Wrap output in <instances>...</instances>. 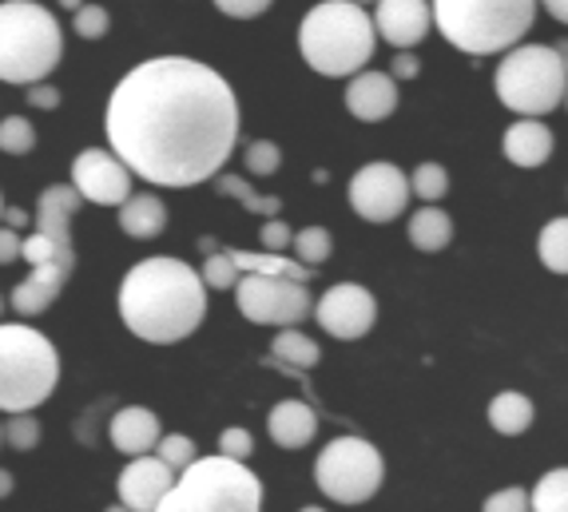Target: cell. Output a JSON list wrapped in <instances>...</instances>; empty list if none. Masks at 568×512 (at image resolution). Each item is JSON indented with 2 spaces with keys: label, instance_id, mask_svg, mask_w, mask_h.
<instances>
[{
  "label": "cell",
  "instance_id": "9f6ffc18",
  "mask_svg": "<svg viewBox=\"0 0 568 512\" xmlns=\"http://www.w3.org/2000/svg\"><path fill=\"white\" fill-rule=\"evenodd\" d=\"M0 215H4V199H0Z\"/></svg>",
  "mask_w": 568,
  "mask_h": 512
},
{
  "label": "cell",
  "instance_id": "9a60e30c",
  "mask_svg": "<svg viewBox=\"0 0 568 512\" xmlns=\"http://www.w3.org/2000/svg\"><path fill=\"white\" fill-rule=\"evenodd\" d=\"M369 20H374V37H382L398 52H409V48L422 44L429 37V24H434L426 0H378V9Z\"/></svg>",
  "mask_w": 568,
  "mask_h": 512
},
{
  "label": "cell",
  "instance_id": "5bb4252c",
  "mask_svg": "<svg viewBox=\"0 0 568 512\" xmlns=\"http://www.w3.org/2000/svg\"><path fill=\"white\" fill-rule=\"evenodd\" d=\"M171 484H175V473L163 465L160 457L143 453L128 461V469L115 481V493H120V504L128 512H155V504L163 501Z\"/></svg>",
  "mask_w": 568,
  "mask_h": 512
},
{
  "label": "cell",
  "instance_id": "816d5d0a",
  "mask_svg": "<svg viewBox=\"0 0 568 512\" xmlns=\"http://www.w3.org/2000/svg\"><path fill=\"white\" fill-rule=\"evenodd\" d=\"M298 512H323V509H318V504H306V509H298Z\"/></svg>",
  "mask_w": 568,
  "mask_h": 512
},
{
  "label": "cell",
  "instance_id": "8d00e7d4",
  "mask_svg": "<svg viewBox=\"0 0 568 512\" xmlns=\"http://www.w3.org/2000/svg\"><path fill=\"white\" fill-rule=\"evenodd\" d=\"M72 29L84 40H104L108 29H112V17H108V9H100V4H80L77 17H72Z\"/></svg>",
  "mask_w": 568,
  "mask_h": 512
},
{
  "label": "cell",
  "instance_id": "bcb514c9",
  "mask_svg": "<svg viewBox=\"0 0 568 512\" xmlns=\"http://www.w3.org/2000/svg\"><path fill=\"white\" fill-rule=\"evenodd\" d=\"M545 9H549L557 20H568V0H545Z\"/></svg>",
  "mask_w": 568,
  "mask_h": 512
},
{
  "label": "cell",
  "instance_id": "603a6c76",
  "mask_svg": "<svg viewBox=\"0 0 568 512\" xmlns=\"http://www.w3.org/2000/svg\"><path fill=\"white\" fill-rule=\"evenodd\" d=\"M231 263L239 266V275H271V278H291V283H311L314 270L303 266L298 258L275 255V250H263V255H251V250H231Z\"/></svg>",
  "mask_w": 568,
  "mask_h": 512
},
{
  "label": "cell",
  "instance_id": "6da1fadb",
  "mask_svg": "<svg viewBox=\"0 0 568 512\" xmlns=\"http://www.w3.org/2000/svg\"><path fill=\"white\" fill-rule=\"evenodd\" d=\"M235 143L239 100L200 60H143L108 100V152L155 187L215 180Z\"/></svg>",
  "mask_w": 568,
  "mask_h": 512
},
{
  "label": "cell",
  "instance_id": "277c9868",
  "mask_svg": "<svg viewBox=\"0 0 568 512\" xmlns=\"http://www.w3.org/2000/svg\"><path fill=\"white\" fill-rule=\"evenodd\" d=\"M429 17L442 37L469 57L509 52L537 20V0H434Z\"/></svg>",
  "mask_w": 568,
  "mask_h": 512
},
{
  "label": "cell",
  "instance_id": "52a82bcc",
  "mask_svg": "<svg viewBox=\"0 0 568 512\" xmlns=\"http://www.w3.org/2000/svg\"><path fill=\"white\" fill-rule=\"evenodd\" d=\"M60 381V354L40 330L24 322L0 326V409L32 413L52 398Z\"/></svg>",
  "mask_w": 568,
  "mask_h": 512
},
{
  "label": "cell",
  "instance_id": "4316f807",
  "mask_svg": "<svg viewBox=\"0 0 568 512\" xmlns=\"http://www.w3.org/2000/svg\"><path fill=\"white\" fill-rule=\"evenodd\" d=\"M215 191L219 195H227V199H239L251 215H263V218H278V211H283V203L275 199V195H255L251 191V183L239 180V175H215Z\"/></svg>",
  "mask_w": 568,
  "mask_h": 512
},
{
  "label": "cell",
  "instance_id": "60d3db41",
  "mask_svg": "<svg viewBox=\"0 0 568 512\" xmlns=\"http://www.w3.org/2000/svg\"><path fill=\"white\" fill-rule=\"evenodd\" d=\"M215 9L223 17H235V20H255L271 9V0H215Z\"/></svg>",
  "mask_w": 568,
  "mask_h": 512
},
{
  "label": "cell",
  "instance_id": "11a10c76",
  "mask_svg": "<svg viewBox=\"0 0 568 512\" xmlns=\"http://www.w3.org/2000/svg\"><path fill=\"white\" fill-rule=\"evenodd\" d=\"M354 4H369V0H354Z\"/></svg>",
  "mask_w": 568,
  "mask_h": 512
},
{
  "label": "cell",
  "instance_id": "74e56055",
  "mask_svg": "<svg viewBox=\"0 0 568 512\" xmlns=\"http://www.w3.org/2000/svg\"><path fill=\"white\" fill-rule=\"evenodd\" d=\"M246 171L251 175H275L278 171V163H283V152H278V143H271V140H255L251 147H246Z\"/></svg>",
  "mask_w": 568,
  "mask_h": 512
},
{
  "label": "cell",
  "instance_id": "30bf717a",
  "mask_svg": "<svg viewBox=\"0 0 568 512\" xmlns=\"http://www.w3.org/2000/svg\"><path fill=\"white\" fill-rule=\"evenodd\" d=\"M235 303L246 322L278 326V330L306 322L314 310V298L306 290V283H291V278H271V275H239Z\"/></svg>",
  "mask_w": 568,
  "mask_h": 512
},
{
  "label": "cell",
  "instance_id": "9c48e42d",
  "mask_svg": "<svg viewBox=\"0 0 568 512\" xmlns=\"http://www.w3.org/2000/svg\"><path fill=\"white\" fill-rule=\"evenodd\" d=\"M386 481V461L366 437H334L314 461V484L334 504H366Z\"/></svg>",
  "mask_w": 568,
  "mask_h": 512
},
{
  "label": "cell",
  "instance_id": "f546056e",
  "mask_svg": "<svg viewBox=\"0 0 568 512\" xmlns=\"http://www.w3.org/2000/svg\"><path fill=\"white\" fill-rule=\"evenodd\" d=\"M20 258L29 266H48V263H60L68 266V270H77V250H60L52 238H44L37 231V235L29 238H20Z\"/></svg>",
  "mask_w": 568,
  "mask_h": 512
},
{
  "label": "cell",
  "instance_id": "484cf974",
  "mask_svg": "<svg viewBox=\"0 0 568 512\" xmlns=\"http://www.w3.org/2000/svg\"><path fill=\"white\" fill-rule=\"evenodd\" d=\"M271 354H275L278 366H291V370H311V366H318V358H323L318 341L306 338V334L294 330V326H286V330L275 334V341H271Z\"/></svg>",
  "mask_w": 568,
  "mask_h": 512
},
{
  "label": "cell",
  "instance_id": "d590c367",
  "mask_svg": "<svg viewBox=\"0 0 568 512\" xmlns=\"http://www.w3.org/2000/svg\"><path fill=\"white\" fill-rule=\"evenodd\" d=\"M200 278H203V286H207V290H235L239 266L231 263L227 250H215V255H207V263H203Z\"/></svg>",
  "mask_w": 568,
  "mask_h": 512
},
{
  "label": "cell",
  "instance_id": "83f0119b",
  "mask_svg": "<svg viewBox=\"0 0 568 512\" xmlns=\"http://www.w3.org/2000/svg\"><path fill=\"white\" fill-rule=\"evenodd\" d=\"M529 512H568V473L552 469L545 473L529 493Z\"/></svg>",
  "mask_w": 568,
  "mask_h": 512
},
{
  "label": "cell",
  "instance_id": "8fae6325",
  "mask_svg": "<svg viewBox=\"0 0 568 512\" xmlns=\"http://www.w3.org/2000/svg\"><path fill=\"white\" fill-rule=\"evenodd\" d=\"M409 203V175L398 163H366L351 180V207L366 223H389Z\"/></svg>",
  "mask_w": 568,
  "mask_h": 512
},
{
  "label": "cell",
  "instance_id": "7a4b0ae2",
  "mask_svg": "<svg viewBox=\"0 0 568 512\" xmlns=\"http://www.w3.org/2000/svg\"><path fill=\"white\" fill-rule=\"evenodd\" d=\"M207 286L183 258L155 255L135 263L120 283V318L143 341L171 346L203 326Z\"/></svg>",
  "mask_w": 568,
  "mask_h": 512
},
{
  "label": "cell",
  "instance_id": "ba28073f",
  "mask_svg": "<svg viewBox=\"0 0 568 512\" xmlns=\"http://www.w3.org/2000/svg\"><path fill=\"white\" fill-rule=\"evenodd\" d=\"M497 100L509 112L537 120L560 107L568 88V68H565V48L549 44H517L509 48V57L497 68Z\"/></svg>",
  "mask_w": 568,
  "mask_h": 512
},
{
  "label": "cell",
  "instance_id": "7402d4cb",
  "mask_svg": "<svg viewBox=\"0 0 568 512\" xmlns=\"http://www.w3.org/2000/svg\"><path fill=\"white\" fill-rule=\"evenodd\" d=\"M168 227V207L160 195H128L120 203V231L132 238H155Z\"/></svg>",
  "mask_w": 568,
  "mask_h": 512
},
{
  "label": "cell",
  "instance_id": "ee69618b",
  "mask_svg": "<svg viewBox=\"0 0 568 512\" xmlns=\"http://www.w3.org/2000/svg\"><path fill=\"white\" fill-rule=\"evenodd\" d=\"M20 258V235L12 227H0V266Z\"/></svg>",
  "mask_w": 568,
  "mask_h": 512
},
{
  "label": "cell",
  "instance_id": "ffe728a7",
  "mask_svg": "<svg viewBox=\"0 0 568 512\" xmlns=\"http://www.w3.org/2000/svg\"><path fill=\"white\" fill-rule=\"evenodd\" d=\"M155 441H160V418H155L152 409L128 406L112 418V446L120 449L123 457L152 453Z\"/></svg>",
  "mask_w": 568,
  "mask_h": 512
},
{
  "label": "cell",
  "instance_id": "1f68e13d",
  "mask_svg": "<svg viewBox=\"0 0 568 512\" xmlns=\"http://www.w3.org/2000/svg\"><path fill=\"white\" fill-rule=\"evenodd\" d=\"M446 191H449V175L442 163H422V167L409 175V195H417V199L437 203V199H446Z\"/></svg>",
  "mask_w": 568,
  "mask_h": 512
},
{
  "label": "cell",
  "instance_id": "ac0fdd59",
  "mask_svg": "<svg viewBox=\"0 0 568 512\" xmlns=\"http://www.w3.org/2000/svg\"><path fill=\"white\" fill-rule=\"evenodd\" d=\"M68 278H72V270L60 266V263L32 266V275L12 290V310H17L20 318H37V314H44L48 306L60 298V290H64Z\"/></svg>",
  "mask_w": 568,
  "mask_h": 512
},
{
  "label": "cell",
  "instance_id": "f907efd6",
  "mask_svg": "<svg viewBox=\"0 0 568 512\" xmlns=\"http://www.w3.org/2000/svg\"><path fill=\"white\" fill-rule=\"evenodd\" d=\"M60 4H64V9H80V4H84V0H60Z\"/></svg>",
  "mask_w": 568,
  "mask_h": 512
},
{
  "label": "cell",
  "instance_id": "44dd1931",
  "mask_svg": "<svg viewBox=\"0 0 568 512\" xmlns=\"http://www.w3.org/2000/svg\"><path fill=\"white\" fill-rule=\"evenodd\" d=\"M501 152L509 163L517 167H540V163H549L552 155V132L540 120H521V124H513L501 140Z\"/></svg>",
  "mask_w": 568,
  "mask_h": 512
},
{
  "label": "cell",
  "instance_id": "5b68a950",
  "mask_svg": "<svg viewBox=\"0 0 568 512\" xmlns=\"http://www.w3.org/2000/svg\"><path fill=\"white\" fill-rule=\"evenodd\" d=\"M64 32L57 17L37 0H4L0 4V80L4 84H44L60 64Z\"/></svg>",
  "mask_w": 568,
  "mask_h": 512
},
{
  "label": "cell",
  "instance_id": "db71d44e",
  "mask_svg": "<svg viewBox=\"0 0 568 512\" xmlns=\"http://www.w3.org/2000/svg\"><path fill=\"white\" fill-rule=\"evenodd\" d=\"M0 314H4V298H0Z\"/></svg>",
  "mask_w": 568,
  "mask_h": 512
},
{
  "label": "cell",
  "instance_id": "3957f363",
  "mask_svg": "<svg viewBox=\"0 0 568 512\" xmlns=\"http://www.w3.org/2000/svg\"><path fill=\"white\" fill-rule=\"evenodd\" d=\"M298 48L303 60L323 72V76H358L369 64L378 37H374V20L366 17L362 4L354 0H323L303 17L298 29Z\"/></svg>",
  "mask_w": 568,
  "mask_h": 512
},
{
  "label": "cell",
  "instance_id": "e575fe53",
  "mask_svg": "<svg viewBox=\"0 0 568 512\" xmlns=\"http://www.w3.org/2000/svg\"><path fill=\"white\" fill-rule=\"evenodd\" d=\"M155 457H160L171 473H183V469H187L200 453H195V441H191L187 433H168V437L155 441Z\"/></svg>",
  "mask_w": 568,
  "mask_h": 512
},
{
  "label": "cell",
  "instance_id": "e0dca14e",
  "mask_svg": "<svg viewBox=\"0 0 568 512\" xmlns=\"http://www.w3.org/2000/svg\"><path fill=\"white\" fill-rule=\"evenodd\" d=\"M80 195L72 183H52V187L40 195V207H37V231L44 238H52L60 250H77L72 247V218L80 211Z\"/></svg>",
  "mask_w": 568,
  "mask_h": 512
},
{
  "label": "cell",
  "instance_id": "f1b7e54d",
  "mask_svg": "<svg viewBox=\"0 0 568 512\" xmlns=\"http://www.w3.org/2000/svg\"><path fill=\"white\" fill-rule=\"evenodd\" d=\"M537 255H540V263L549 266L552 275H565L568 270V218H552L549 227L540 231Z\"/></svg>",
  "mask_w": 568,
  "mask_h": 512
},
{
  "label": "cell",
  "instance_id": "cb8c5ba5",
  "mask_svg": "<svg viewBox=\"0 0 568 512\" xmlns=\"http://www.w3.org/2000/svg\"><path fill=\"white\" fill-rule=\"evenodd\" d=\"M532 418H537V409H532V401L525 398V393H517V389H505V393H497V398L489 401V426L505 437H521L525 429L532 426Z\"/></svg>",
  "mask_w": 568,
  "mask_h": 512
},
{
  "label": "cell",
  "instance_id": "836d02e7",
  "mask_svg": "<svg viewBox=\"0 0 568 512\" xmlns=\"http://www.w3.org/2000/svg\"><path fill=\"white\" fill-rule=\"evenodd\" d=\"M0 441H9V449L17 453H32L40 446V421L29 413H9V421L0 426Z\"/></svg>",
  "mask_w": 568,
  "mask_h": 512
},
{
  "label": "cell",
  "instance_id": "c3c4849f",
  "mask_svg": "<svg viewBox=\"0 0 568 512\" xmlns=\"http://www.w3.org/2000/svg\"><path fill=\"white\" fill-rule=\"evenodd\" d=\"M4 218H9L12 227H24V223H29V215H24V211H4Z\"/></svg>",
  "mask_w": 568,
  "mask_h": 512
},
{
  "label": "cell",
  "instance_id": "d6a6232c",
  "mask_svg": "<svg viewBox=\"0 0 568 512\" xmlns=\"http://www.w3.org/2000/svg\"><path fill=\"white\" fill-rule=\"evenodd\" d=\"M37 147V132L24 115H4L0 120V152L4 155H29Z\"/></svg>",
  "mask_w": 568,
  "mask_h": 512
},
{
  "label": "cell",
  "instance_id": "b9f144b4",
  "mask_svg": "<svg viewBox=\"0 0 568 512\" xmlns=\"http://www.w3.org/2000/svg\"><path fill=\"white\" fill-rule=\"evenodd\" d=\"M263 247L275 250V255H283V247H291V227H286L283 218H271L263 227Z\"/></svg>",
  "mask_w": 568,
  "mask_h": 512
},
{
  "label": "cell",
  "instance_id": "2e32d148",
  "mask_svg": "<svg viewBox=\"0 0 568 512\" xmlns=\"http://www.w3.org/2000/svg\"><path fill=\"white\" fill-rule=\"evenodd\" d=\"M346 107L362 124H378L398 107V84L386 72H358V76H351V88H346Z\"/></svg>",
  "mask_w": 568,
  "mask_h": 512
},
{
  "label": "cell",
  "instance_id": "7bdbcfd3",
  "mask_svg": "<svg viewBox=\"0 0 568 512\" xmlns=\"http://www.w3.org/2000/svg\"><path fill=\"white\" fill-rule=\"evenodd\" d=\"M29 104L32 107H44V112H52V107L60 104V92L52 84H32L29 88Z\"/></svg>",
  "mask_w": 568,
  "mask_h": 512
},
{
  "label": "cell",
  "instance_id": "681fc988",
  "mask_svg": "<svg viewBox=\"0 0 568 512\" xmlns=\"http://www.w3.org/2000/svg\"><path fill=\"white\" fill-rule=\"evenodd\" d=\"M200 250H203V255H215V238H200Z\"/></svg>",
  "mask_w": 568,
  "mask_h": 512
},
{
  "label": "cell",
  "instance_id": "4dcf8cb0",
  "mask_svg": "<svg viewBox=\"0 0 568 512\" xmlns=\"http://www.w3.org/2000/svg\"><path fill=\"white\" fill-rule=\"evenodd\" d=\"M331 250H334V238L326 227H306L294 235V255H298L303 266H311V270L314 266H323L326 258H331Z\"/></svg>",
  "mask_w": 568,
  "mask_h": 512
},
{
  "label": "cell",
  "instance_id": "f5cc1de1",
  "mask_svg": "<svg viewBox=\"0 0 568 512\" xmlns=\"http://www.w3.org/2000/svg\"><path fill=\"white\" fill-rule=\"evenodd\" d=\"M104 512H128V509H123V504H112V509H104Z\"/></svg>",
  "mask_w": 568,
  "mask_h": 512
},
{
  "label": "cell",
  "instance_id": "d4e9b609",
  "mask_svg": "<svg viewBox=\"0 0 568 512\" xmlns=\"http://www.w3.org/2000/svg\"><path fill=\"white\" fill-rule=\"evenodd\" d=\"M449 238H454V218L446 215L442 207H422L414 218H409V243H414L417 250H446Z\"/></svg>",
  "mask_w": 568,
  "mask_h": 512
},
{
  "label": "cell",
  "instance_id": "8992f818",
  "mask_svg": "<svg viewBox=\"0 0 568 512\" xmlns=\"http://www.w3.org/2000/svg\"><path fill=\"white\" fill-rule=\"evenodd\" d=\"M155 512H263V481L243 461L195 457L175 473Z\"/></svg>",
  "mask_w": 568,
  "mask_h": 512
},
{
  "label": "cell",
  "instance_id": "7dc6e473",
  "mask_svg": "<svg viewBox=\"0 0 568 512\" xmlns=\"http://www.w3.org/2000/svg\"><path fill=\"white\" fill-rule=\"evenodd\" d=\"M9 493H12V473L9 469H0V501H4Z\"/></svg>",
  "mask_w": 568,
  "mask_h": 512
},
{
  "label": "cell",
  "instance_id": "d6986e66",
  "mask_svg": "<svg viewBox=\"0 0 568 512\" xmlns=\"http://www.w3.org/2000/svg\"><path fill=\"white\" fill-rule=\"evenodd\" d=\"M266 433L278 449H306L318 433V413L306 401H278L266 418Z\"/></svg>",
  "mask_w": 568,
  "mask_h": 512
},
{
  "label": "cell",
  "instance_id": "f35d334b",
  "mask_svg": "<svg viewBox=\"0 0 568 512\" xmlns=\"http://www.w3.org/2000/svg\"><path fill=\"white\" fill-rule=\"evenodd\" d=\"M255 453V437L246 433V429H223L219 433V457H227V461H243L246 465V457Z\"/></svg>",
  "mask_w": 568,
  "mask_h": 512
},
{
  "label": "cell",
  "instance_id": "ab89813d",
  "mask_svg": "<svg viewBox=\"0 0 568 512\" xmlns=\"http://www.w3.org/2000/svg\"><path fill=\"white\" fill-rule=\"evenodd\" d=\"M481 512H529V493L525 489H501V493H493L489 501H485Z\"/></svg>",
  "mask_w": 568,
  "mask_h": 512
},
{
  "label": "cell",
  "instance_id": "4fadbf2b",
  "mask_svg": "<svg viewBox=\"0 0 568 512\" xmlns=\"http://www.w3.org/2000/svg\"><path fill=\"white\" fill-rule=\"evenodd\" d=\"M72 187L84 203H100V207H120L132 195V171L123 167L112 152L104 147H88L72 163Z\"/></svg>",
  "mask_w": 568,
  "mask_h": 512
},
{
  "label": "cell",
  "instance_id": "f6af8a7d",
  "mask_svg": "<svg viewBox=\"0 0 568 512\" xmlns=\"http://www.w3.org/2000/svg\"><path fill=\"white\" fill-rule=\"evenodd\" d=\"M417 57L414 52H398V60H394V80H414L417 76Z\"/></svg>",
  "mask_w": 568,
  "mask_h": 512
},
{
  "label": "cell",
  "instance_id": "7c38bea8",
  "mask_svg": "<svg viewBox=\"0 0 568 512\" xmlns=\"http://www.w3.org/2000/svg\"><path fill=\"white\" fill-rule=\"evenodd\" d=\"M311 314L318 318V326H323L331 338L354 341V338H366V334L374 330L378 303H374V295H369L362 283H338L314 303Z\"/></svg>",
  "mask_w": 568,
  "mask_h": 512
}]
</instances>
